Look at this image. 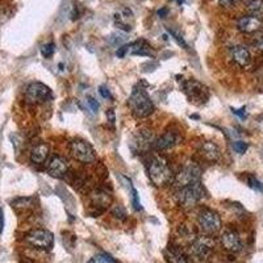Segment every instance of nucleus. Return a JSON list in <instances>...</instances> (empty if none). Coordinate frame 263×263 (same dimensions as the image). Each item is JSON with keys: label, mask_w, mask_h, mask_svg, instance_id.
Instances as JSON below:
<instances>
[{"label": "nucleus", "mask_w": 263, "mask_h": 263, "mask_svg": "<svg viewBox=\"0 0 263 263\" xmlns=\"http://www.w3.org/2000/svg\"><path fill=\"white\" fill-rule=\"evenodd\" d=\"M164 259L167 263H189L187 257L183 254L182 251L178 248H174V246H168L166 250H164Z\"/></svg>", "instance_id": "21"}, {"label": "nucleus", "mask_w": 263, "mask_h": 263, "mask_svg": "<svg viewBox=\"0 0 263 263\" xmlns=\"http://www.w3.org/2000/svg\"><path fill=\"white\" fill-rule=\"evenodd\" d=\"M167 13H168V9L167 8H161L158 11L159 17H166V16H167Z\"/></svg>", "instance_id": "37"}, {"label": "nucleus", "mask_w": 263, "mask_h": 263, "mask_svg": "<svg viewBox=\"0 0 263 263\" xmlns=\"http://www.w3.org/2000/svg\"><path fill=\"white\" fill-rule=\"evenodd\" d=\"M130 191H132V199H133V206H135L136 211H142V205H141V201H140V196H138V192L136 191V189L132 185L130 187Z\"/></svg>", "instance_id": "26"}, {"label": "nucleus", "mask_w": 263, "mask_h": 263, "mask_svg": "<svg viewBox=\"0 0 263 263\" xmlns=\"http://www.w3.org/2000/svg\"><path fill=\"white\" fill-rule=\"evenodd\" d=\"M54 51H55V45L53 42H49V44H45V45L41 48V54L44 58H50L53 57Z\"/></svg>", "instance_id": "25"}, {"label": "nucleus", "mask_w": 263, "mask_h": 263, "mask_svg": "<svg viewBox=\"0 0 263 263\" xmlns=\"http://www.w3.org/2000/svg\"><path fill=\"white\" fill-rule=\"evenodd\" d=\"M128 105L133 116L137 119H145L154 112V104L142 87H135L129 96Z\"/></svg>", "instance_id": "2"}, {"label": "nucleus", "mask_w": 263, "mask_h": 263, "mask_svg": "<svg viewBox=\"0 0 263 263\" xmlns=\"http://www.w3.org/2000/svg\"><path fill=\"white\" fill-rule=\"evenodd\" d=\"M88 263H96V259H95V258H92V259H91Z\"/></svg>", "instance_id": "38"}, {"label": "nucleus", "mask_w": 263, "mask_h": 263, "mask_svg": "<svg viewBox=\"0 0 263 263\" xmlns=\"http://www.w3.org/2000/svg\"><path fill=\"white\" fill-rule=\"evenodd\" d=\"M135 24V15L129 8H121L115 13V25L124 32H130Z\"/></svg>", "instance_id": "13"}, {"label": "nucleus", "mask_w": 263, "mask_h": 263, "mask_svg": "<svg viewBox=\"0 0 263 263\" xmlns=\"http://www.w3.org/2000/svg\"><path fill=\"white\" fill-rule=\"evenodd\" d=\"M87 103H88V105H90L91 111L92 112L99 111V107H100V105H99L98 100H96V99H93L92 96H88V98H87Z\"/></svg>", "instance_id": "31"}, {"label": "nucleus", "mask_w": 263, "mask_h": 263, "mask_svg": "<svg viewBox=\"0 0 263 263\" xmlns=\"http://www.w3.org/2000/svg\"><path fill=\"white\" fill-rule=\"evenodd\" d=\"M67 171H69V166H67L66 159H63L62 157L55 156L49 161L48 173L50 177L57 178V179H62L66 174H67Z\"/></svg>", "instance_id": "14"}, {"label": "nucleus", "mask_w": 263, "mask_h": 263, "mask_svg": "<svg viewBox=\"0 0 263 263\" xmlns=\"http://www.w3.org/2000/svg\"><path fill=\"white\" fill-rule=\"evenodd\" d=\"M199 153H200L201 158L205 159L206 162H211V163L217 162L220 159V157H221L220 147L215 142H212V141H206V142L201 144Z\"/></svg>", "instance_id": "17"}, {"label": "nucleus", "mask_w": 263, "mask_h": 263, "mask_svg": "<svg viewBox=\"0 0 263 263\" xmlns=\"http://www.w3.org/2000/svg\"><path fill=\"white\" fill-rule=\"evenodd\" d=\"M179 144V135L177 132L167 130L156 141V147L158 150H167Z\"/></svg>", "instance_id": "18"}, {"label": "nucleus", "mask_w": 263, "mask_h": 263, "mask_svg": "<svg viewBox=\"0 0 263 263\" xmlns=\"http://www.w3.org/2000/svg\"><path fill=\"white\" fill-rule=\"evenodd\" d=\"M3 228H4V213L3 210L0 208V234L3 232Z\"/></svg>", "instance_id": "34"}, {"label": "nucleus", "mask_w": 263, "mask_h": 263, "mask_svg": "<svg viewBox=\"0 0 263 263\" xmlns=\"http://www.w3.org/2000/svg\"><path fill=\"white\" fill-rule=\"evenodd\" d=\"M182 3H183V0H178V4H179V6H182Z\"/></svg>", "instance_id": "39"}, {"label": "nucleus", "mask_w": 263, "mask_h": 263, "mask_svg": "<svg viewBox=\"0 0 263 263\" xmlns=\"http://www.w3.org/2000/svg\"><path fill=\"white\" fill-rule=\"evenodd\" d=\"M212 248L213 243L210 238H206V237L197 238L191 245V254L194 255L196 260L203 262V260H206L210 258L211 253H212Z\"/></svg>", "instance_id": "11"}, {"label": "nucleus", "mask_w": 263, "mask_h": 263, "mask_svg": "<svg viewBox=\"0 0 263 263\" xmlns=\"http://www.w3.org/2000/svg\"><path fill=\"white\" fill-rule=\"evenodd\" d=\"M222 248L230 253H238L242 250V242L238 234L234 230H227L221 236Z\"/></svg>", "instance_id": "15"}, {"label": "nucleus", "mask_w": 263, "mask_h": 263, "mask_svg": "<svg viewBox=\"0 0 263 263\" xmlns=\"http://www.w3.org/2000/svg\"><path fill=\"white\" fill-rule=\"evenodd\" d=\"M49 157V146L46 144H40L33 147L30 153V161L34 164H42Z\"/></svg>", "instance_id": "20"}, {"label": "nucleus", "mask_w": 263, "mask_h": 263, "mask_svg": "<svg viewBox=\"0 0 263 263\" xmlns=\"http://www.w3.org/2000/svg\"><path fill=\"white\" fill-rule=\"evenodd\" d=\"M112 215H114L116 218H119V220H125L126 218V212L121 205L115 206L114 210H112Z\"/></svg>", "instance_id": "29"}, {"label": "nucleus", "mask_w": 263, "mask_h": 263, "mask_svg": "<svg viewBox=\"0 0 263 263\" xmlns=\"http://www.w3.org/2000/svg\"><path fill=\"white\" fill-rule=\"evenodd\" d=\"M153 144H156L154 135L147 129H141L132 138L130 149L137 154H141V153H146Z\"/></svg>", "instance_id": "10"}, {"label": "nucleus", "mask_w": 263, "mask_h": 263, "mask_svg": "<svg viewBox=\"0 0 263 263\" xmlns=\"http://www.w3.org/2000/svg\"><path fill=\"white\" fill-rule=\"evenodd\" d=\"M237 28L242 33H248V34L257 33L263 28V20L259 16L255 15L242 16L237 20Z\"/></svg>", "instance_id": "12"}, {"label": "nucleus", "mask_w": 263, "mask_h": 263, "mask_svg": "<svg viewBox=\"0 0 263 263\" xmlns=\"http://www.w3.org/2000/svg\"><path fill=\"white\" fill-rule=\"evenodd\" d=\"M233 149L238 154H245L246 150L249 149V145L243 141H236V142H233Z\"/></svg>", "instance_id": "27"}, {"label": "nucleus", "mask_w": 263, "mask_h": 263, "mask_svg": "<svg viewBox=\"0 0 263 263\" xmlns=\"http://www.w3.org/2000/svg\"><path fill=\"white\" fill-rule=\"evenodd\" d=\"M99 92H100V95H102L104 99L111 98V92H109V90H108L107 87H104V86L99 87Z\"/></svg>", "instance_id": "32"}, {"label": "nucleus", "mask_w": 263, "mask_h": 263, "mask_svg": "<svg viewBox=\"0 0 263 263\" xmlns=\"http://www.w3.org/2000/svg\"><path fill=\"white\" fill-rule=\"evenodd\" d=\"M204 187L201 182H196L194 184L185 185L179 189L177 194V201L183 208H192L196 205L199 201L203 200L204 197Z\"/></svg>", "instance_id": "3"}, {"label": "nucleus", "mask_w": 263, "mask_h": 263, "mask_svg": "<svg viewBox=\"0 0 263 263\" xmlns=\"http://www.w3.org/2000/svg\"><path fill=\"white\" fill-rule=\"evenodd\" d=\"M232 111H233V114L237 115V116L245 117V108H242V109H232Z\"/></svg>", "instance_id": "36"}, {"label": "nucleus", "mask_w": 263, "mask_h": 263, "mask_svg": "<svg viewBox=\"0 0 263 263\" xmlns=\"http://www.w3.org/2000/svg\"><path fill=\"white\" fill-rule=\"evenodd\" d=\"M90 199L93 206H96V208H102V210H104L105 206L111 203L112 200L111 195L105 191H102V190H96V191L91 192Z\"/></svg>", "instance_id": "19"}, {"label": "nucleus", "mask_w": 263, "mask_h": 263, "mask_svg": "<svg viewBox=\"0 0 263 263\" xmlns=\"http://www.w3.org/2000/svg\"><path fill=\"white\" fill-rule=\"evenodd\" d=\"M197 221L205 234H215L221 229V217L216 211L203 208L197 216Z\"/></svg>", "instance_id": "6"}, {"label": "nucleus", "mask_w": 263, "mask_h": 263, "mask_svg": "<svg viewBox=\"0 0 263 263\" xmlns=\"http://www.w3.org/2000/svg\"><path fill=\"white\" fill-rule=\"evenodd\" d=\"M183 91L187 95V98L195 103H204L206 99L210 98V92L208 88L204 86L200 82L195 81V79H190L183 83Z\"/></svg>", "instance_id": "9"}, {"label": "nucleus", "mask_w": 263, "mask_h": 263, "mask_svg": "<svg viewBox=\"0 0 263 263\" xmlns=\"http://www.w3.org/2000/svg\"><path fill=\"white\" fill-rule=\"evenodd\" d=\"M107 119H108V121L112 124V125H115V121H116V116H115L114 109H108V111H107Z\"/></svg>", "instance_id": "33"}, {"label": "nucleus", "mask_w": 263, "mask_h": 263, "mask_svg": "<svg viewBox=\"0 0 263 263\" xmlns=\"http://www.w3.org/2000/svg\"><path fill=\"white\" fill-rule=\"evenodd\" d=\"M30 205H32V197H18V199L12 201V206L21 208V210L29 208Z\"/></svg>", "instance_id": "23"}, {"label": "nucleus", "mask_w": 263, "mask_h": 263, "mask_svg": "<svg viewBox=\"0 0 263 263\" xmlns=\"http://www.w3.org/2000/svg\"><path fill=\"white\" fill-rule=\"evenodd\" d=\"M239 0H218L220 6L224 7V8H233L238 4Z\"/></svg>", "instance_id": "30"}, {"label": "nucleus", "mask_w": 263, "mask_h": 263, "mask_svg": "<svg viewBox=\"0 0 263 263\" xmlns=\"http://www.w3.org/2000/svg\"><path fill=\"white\" fill-rule=\"evenodd\" d=\"M201 178V168L200 166L195 162H187V163L180 168L179 173L174 178V183L182 189L185 185L194 184L196 182H200Z\"/></svg>", "instance_id": "4"}, {"label": "nucleus", "mask_w": 263, "mask_h": 263, "mask_svg": "<svg viewBox=\"0 0 263 263\" xmlns=\"http://www.w3.org/2000/svg\"><path fill=\"white\" fill-rule=\"evenodd\" d=\"M168 32H170L171 37H173V39L178 42V45H180V46H183L184 49H187V44H185L184 39H183L180 33H178L177 30H174V29H168Z\"/></svg>", "instance_id": "28"}, {"label": "nucleus", "mask_w": 263, "mask_h": 263, "mask_svg": "<svg viewBox=\"0 0 263 263\" xmlns=\"http://www.w3.org/2000/svg\"><path fill=\"white\" fill-rule=\"evenodd\" d=\"M147 175L152 183L157 187H163L174 179L170 164L163 157L154 156L147 164Z\"/></svg>", "instance_id": "1"}, {"label": "nucleus", "mask_w": 263, "mask_h": 263, "mask_svg": "<svg viewBox=\"0 0 263 263\" xmlns=\"http://www.w3.org/2000/svg\"><path fill=\"white\" fill-rule=\"evenodd\" d=\"M255 46H257L258 50H260L263 53V36L259 37V39L255 41Z\"/></svg>", "instance_id": "35"}, {"label": "nucleus", "mask_w": 263, "mask_h": 263, "mask_svg": "<svg viewBox=\"0 0 263 263\" xmlns=\"http://www.w3.org/2000/svg\"><path fill=\"white\" fill-rule=\"evenodd\" d=\"M246 182H248V185L250 187V189L255 190V191H258V192H262L263 194V184L257 179V178L253 177V175H249L248 179H246Z\"/></svg>", "instance_id": "24"}, {"label": "nucleus", "mask_w": 263, "mask_h": 263, "mask_svg": "<svg viewBox=\"0 0 263 263\" xmlns=\"http://www.w3.org/2000/svg\"><path fill=\"white\" fill-rule=\"evenodd\" d=\"M229 55L232 58L236 65H238L239 67H248L251 62V55L250 51L248 50V48L242 45H237L230 48Z\"/></svg>", "instance_id": "16"}, {"label": "nucleus", "mask_w": 263, "mask_h": 263, "mask_svg": "<svg viewBox=\"0 0 263 263\" xmlns=\"http://www.w3.org/2000/svg\"><path fill=\"white\" fill-rule=\"evenodd\" d=\"M246 8L251 15L260 16L263 13V0H249Z\"/></svg>", "instance_id": "22"}, {"label": "nucleus", "mask_w": 263, "mask_h": 263, "mask_svg": "<svg viewBox=\"0 0 263 263\" xmlns=\"http://www.w3.org/2000/svg\"><path fill=\"white\" fill-rule=\"evenodd\" d=\"M25 241L34 249L49 250V249L53 248L54 237L53 233H50L46 229H34L30 230L29 233L25 236Z\"/></svg>", "instance_id": "7"}, {"label": "nucleus", "mask_w": 263, "mask_h": 263, "mask_svg": "<svg viewBox=\"0 0 263 263\" xmlns=\"http://www.w3.org/2000/svg\"><path fill=\"white\" fill-rule=\"evenodd\" d=\"M51 96L53 95H51L50 88L41 82H33L25 90V102L32 105L48 102L49 99H51Z\"/></svg>", "instance_id": "5"}, {"label": "nucleus", "mask_w": 263, "mask_h": 263, "mask_svg": "<svg viewBox=\"0 0 263 263\" xmlns=\"http://www.w3.org/2000/svg\"><path fill=\"white\" fill-rule=\"evenodd\" d=\"M70 153L77 161L82 163H92L96 161L93 147L84 140H74L70 144Z\"/></svg>", "instance_id": "8"}]
</instances>
